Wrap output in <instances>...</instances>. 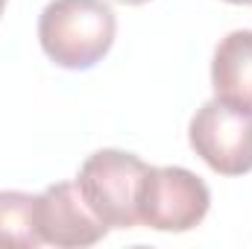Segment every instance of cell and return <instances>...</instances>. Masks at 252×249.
<instances>
[{"instance_id":"obj_6","label":"cell","mask_w":252,"mask_h":249,"mask_svg":"<svg viewBox=\"0 0 252 249\" xmlns=\"http://www.w3.org/2000/svg\"><path fill=\"white\" fill-rule=\"evenodd\" d=\"M214 97L241 112H252V30H235L214 47Z\"/></svg>"},{"instance_id":"obj_2","label":"cell","mask_w":252,"mask_h":249,"mask_svg":"<svg viewBox=\"0 0 252 249\" xmlns=\"http://www.w3.org/2000/svg\"><path fill=\"white\" fill-rule=\"evenodd\" d=\"M150 167L124 150H97L91 153L79 173L76 187L91 205V211L109 229H135L138 226V190Z\"/></svg>"},{"instance_id":"obj_4","label":"cell","mask_w":252,"mask_h":249,"mask_svg":"<svg viewBox=\"0 0 252 249\" xmlns=\"http://www.w3.org/2000/svg\"><path fill=\"white\" fill-rule=\"evenodd\" d=\"M190 150L220 176H244L252 170V112L220 103H202L188 126Z\"/></svg>"},{"instance_id":"obj_8","label":"cell","mask_w":252,"mask_h":249,"mask_svg":"<svg viewBox=\"0 0 252 249\" xmlns=\"http://www.w3.org/2000/svg\"><path fill=\"white\" fill-rule=\"evenodd\" d=\"M118 3H124V6H141V3H150V0H118Z\"/></svg>"},{"instance_id":"obj_9","label":"cell","mask_w":252,"mask_h":249,"mask_svg":"<svg viewBox=\"0 0 252 249\" xmlns=\"http://www.w3.org/2000/svg\"><path fill=\"white\" fill-rule=\"evenodd\" d=\"M226 3H235V6H250L252 0H226Z\"/></svg>"},{"instance_id":"obj_3","label":"cell","mask_w":252,"mask_h":249,"mask_svg":"<svg viewBox=\"0 0 252 249\" xmlns=\"http://www.w3.org/2000/svg\"><path fill=\"white\" fill-rule=\"evenodd\" d=\"M211 205L208 185L185 167H150L138 190V223L156 232H190Z\"/></svg>"},{"instance_id":"obj_7","label":"cell","mask_w":252,"mask_h":249,"mask_svg":"<svg viewBox=\"0 0 252 249\" xmlns=\"http://www.w3.org/2000/svg\"><path fill=\"white\" fill-rule=\"evenodd\" d=\"M41 241L35 223V196L0 190V249H35Z\"/></svg>"},{"instance_id":"obj_5","label":"cell","mask_w":252,"mask_h":249,"mask_svg":"<svg viewBox=\"0 0 252 249\" xmlns=\"http://www.w3.org/2000/svg\"><path fill=\"white\" fill-rule=\"evenodd\" d=\"M35 223L44 244L64 249L94 247L109 235V226L91 211L76 182H56L35 196Z\"/></svg>"},{"instance_id":"obj_1","label":"cell","mask_w":252,"mask_h":249,"mask_svg":"<svg viewBox=\"0 0 252 249\" xmlns=\"http://www.w3.org/2000/svg\"><path fill=\"white\" fill-rule=\"evenodd\" d=\"M118 32L115 9L106 0H50L38 18V44L64 70H88L100 62Z\"/></svg>"},{"instance_id":"obj_10","label":"cell","mask_w":252,"mask_h":249,"mask_svg":"<svg viewBox=\"0 0 252 249\" xmlns=\"http://www.w3.org/2000/svg\"><path fill=\"white\" fill-rule=\"evenodd\" d=\"M6 3H9V0H0V18H3V12H6Z\"/></svg>"}]
</instances>
